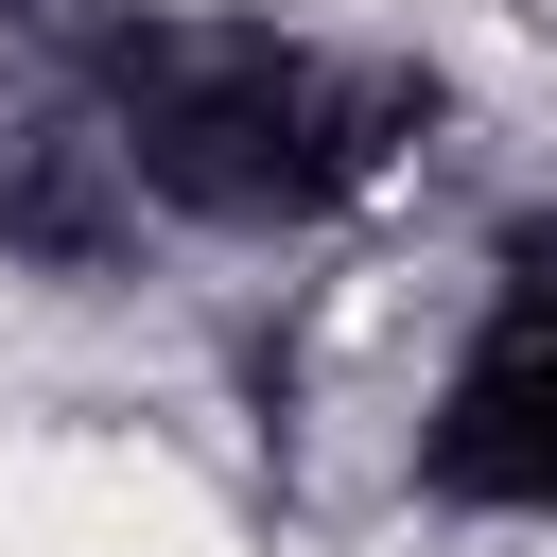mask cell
<instances>
[{"instance_id":"cell-1","label":"cell","mask_w":557,"mask_h":557,"mask_svg":"<svg viewBox=\"0 0 557 557\" xmlns=\"http://www.w3.org/2000/svg\"><path fill=\"white\" fill-rule=\"evenodd\" d=\"M157 244H331L453 139V70L278 0H35Z\"/></svg>"},{"instance_id":"cell-2","label":"cell","mask_w":557,"mask_h":557,"mask_svg":"<svg viewBox=\"0 0 557 557\" xmlns=\"http://www.w3.org/2000/svg\"><path fill=\"white\" fill-rule=\"evenodd\" d=\"M400 505L453 540H557V191L487 226L470 313L400 418Z\"/></svg>"},{"instance_id":"cell-3","label":"cell","mask_w":557,"mask_h":557,"mask_svg":"<svg viewBox=\"0 0 557 557\" xmlns=\"http://www.w3.org/2000/svg\"><path fill=\"white\" fill-rule=\"evenodd\" d=\"M139 261H157V226H139L87 87L52 70V35H17V52H0V278L104 296V278H139Z\"/></svg>"}]
</instances>
